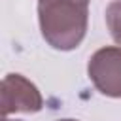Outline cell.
I'll use <instances>...</instances> for the list:
<instances>
[{"label":"cell","mask_w":121,"mask_h":121,"mask_svg":"<svg viewBox=\"0 0 121 121\" xmlns=\"http://www.w3.org/2000/svg\"><path fill=\"white\" fill-rule=\"evenodd\" d=\"M43 108L40 89L23 74H6L2 79V117L11 113H36Z\"/></svg>","instance_id":"3957f363"},{"label":"cell","mask_w":121,"mask_h":121,"mask_svg":"<svg viewBox=\"0 0 121 121\" xmlns=\"http://www.w3.org/2000/svg\"><path fill=\"white\" fill-rule=\"evenodd\" d=\"M42 38L57 51L79 47L89 26V0H38Z\"/></svg>","instance_id":"6da1fadb"},{"label":"cell","mask_w":121,"mask_h":121,"mask_svg":"<svg viewBox=\"0 0 121 121\" xmlns=\"http://www.w3.org/2000/svg\"><path fill=\"white\" fill-rule=\"evenodd\" d=\"M57 121H78V119H70V117H66V119H57Z\"/></svg>","instance_id":"5b68a950"},{"label":"cell","mask_w":121,"mask_h":121,"mask_svg":"<svg viewBox=\"0 0 121 121\" xmlns=\"http://www.w3.org/2000/svg\"><path fill=\"white\" fill-rule=\"evenodd\" d=\"M2 121H19V119H9V117H2Z\"/></svg>","instance_id":"8992f818"},{"label":"cell","mask_w":121,"mask_h":121,"mask_svg":"<svg viewBox=\"0 0 121 121\" xmlns=\"http://www.w3.org/2000/svg\"><path fill=\"white\" fill-rule=\"evenodd\" d=\"M87 76L100 95L121 98V45L96 49L89 57Z\"/></svg>","instance_id":"7a4b0ae2"},{"label":"cell","mask_w":121,"mask_h":121,"mask_svg":"<svg viewBox=\"0 0 121 121\" xmlns=\"http://www.w3.org/2000/svg\"><path fill=\"white\" fill-rule=\"evenodd\" d=\"M104 17H106V26L110 30L112 40L117 45H121V0H112L106 6Z\"/></svg>","instance_id":"277c9868"}]
</instances>
